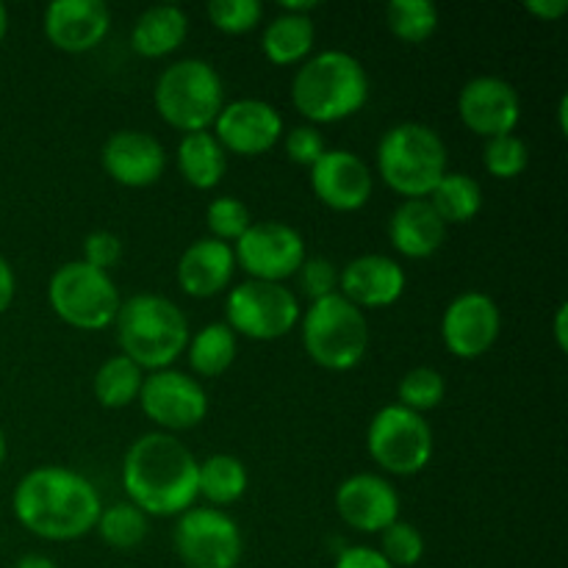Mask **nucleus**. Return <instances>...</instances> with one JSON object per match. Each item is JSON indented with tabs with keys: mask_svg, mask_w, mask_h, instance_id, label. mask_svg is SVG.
I'll use <instances>...</instances> for the list:
<instances>
[{
	"mask_svg": "<svg viewBox=\"0 0 568 568\" xmlns=\"http://www.w3.org/2000/svg\"><path fill=\"white\" fill-rule=\"evenodd\" d=\"M183 355L197 377H220L236 364L239 336L225 322H209L189 338Z\"/></svg>",
	"mask_w": 568,
	"mask_h": 568,
	"instance_id": "obj_28",
	"label": "nucleus"
},
{
	"mask_svg": "<svg viewBox=\"0 0 568 568\" xmlns=\"http://www.w3.org/2000/svg\"><path fill=\"white\" fill-rule=\"evenodd\" d=\"M366 453L392 477H414L430 466L436 433L416 410L392 403L383 405L366 427Z\"/></svg>",
	"mask_w": 568,
	"mask_h": 568,
	"instance_id": "obj_9",
	"label": "nucleus"
},
{
	"mask_svg": "<svg viewBox=\"0 0 568 568\" xmlns=\"http://www.w3.org/2000/svg\"><path fill=\"white\" fill-rule=\"evenodd\" d=\"M386 26L403 42L422 44L438 31V9L430 0H392L386 6Z\"/></svg>",
	"mask_w": 568,
	"mask_h": 568,
	"instance_id": "obj_32",
	"label": "nucleus"
},
{
	"mask_svg": "<svg viewBox=\"0 0 568 568\" xmlns=\"http://www.w3.org/2000/svg\"><path fill=\"white\" fill-rule=\"evenodd\" d=\"M316 0H281V3H277V9L281 11H286V14H305V17H311V11L316 9Z\"/></svg>",
	"mask_w": 568,
	"mask_h": 568,
	"instance_id": "obj_45",
	"label": "nucleus"
},
{
	"mask_svg": "<svg viewBox=\"0 0 568 568\" xmlns=\"http://www.w3.org/2000/svg\"><path fill=\"white\" fill-rule=\"evenodd\" d=\"M369 100V72L353 53L327 48L308 55L292 78V103L308 125H333L358 114Z\"/></svg>",
	"mask_w": 568,
	"mask_h": 568,
	"instance_id": "obj_3",
	"label": "nucleus"
},
{
	"mask_svg": "<svg viewBox=\"0 0 568 568\" xmlns=\"http://www.w3.org/2000/svg\"><path fill=\"white\" fill-rule=\"evenodd\" d=\"M144 375H148V372H144L142 366L133 364L131 358H125L122 353L111 355V358H105L103 364L98 366V372H94V399H98L103 408L111 410L128 408V405H133L139 399Z\"/></svg>",
	"mask_w": 568,
	"mask_h": 568,
	"instance_id": "obj_30",
	"label": "nucleus"
},
{
	"mask_svg": "<svg viewBox=\"0 0 568 568\" xmlns=\"http://www.w3.org/2000/svg\"><path fill=\"white\" fill-rule=\"evenodd\" d=\"M136 403L161 433H172V436L192 430L209 416V394L203 383L172 366L144 375Z\"/></svg>",
	"mask_w": 568,
	"mask_h": 568,
	"instance_id": "obj_13",
	"label": "nucleus"
},
{
	"mask_svg": "<svg viewBox=\"0 0 568 568\" xmlns=\"http://www.w3.org/2000/svg\"><path fill=\"white\" fill-rule=\"evenodd\" d=\"M44 37L61 53H89L111 31V9L103 0H53L44 9Z\"/></svg>",
	"mask_w": 568,
	"mask_h": 568,
	"instance_id": "obj_21",
	"label": "nucleus"
},
{
	"mask_svg": "<svg viewBox=\"0 0 568 568\" xmlns=\"http://www.w3.org/2000/svg\"><path fill=\"white\" fill-rule=\"evenodd\" d=\"M14 294H17L14 270H11L9 261L0 255V314H6V311L11 308V303H14Z\"/></svg>",
	"mask_w": 568,
	"mask_h": 568,
	"instance_id": "obj_43",
	"label": "nucleus"
},
{
	"mask_svg": "<svg viewBox=\"0 0 568 568\" xmlns=\"http://www.w3.org/2000/svg\"><path fill=\"white\" fill-rule=\"evenodd\" d=\"M447 225L430 200H403L388 216V242L399 255L410 261H425L442 250Z\"/></svg>",
	"mask_w": 568,
	"mask_h": 568,
	"instance_id": "obj_23",
	"label": "nucleus"
},
{
	"mask_svg": "<svg viewBox=\"0 0 568 568\" xmlns=\"http://www.w3.org/2000/svg\"><path fill=\"white\" fill-rule=\"evenodd\" d=\"M205 14H209L211 26L220 28L222 33H247L264 17V3L261 0H211L205 6Z\"/></svg>",
	"mask_w": 568,
	"mask_h": 568,
	"instance_id": "obj_37",
	"label": "nucleus"
},
{
	"mask_svg": "<svg viewBox=\"0 0 568 568\" xmlns=\"http://www.w3.org/2000/svg\"><path fill=\"white\" fill-rule=\"evenodd\" d=\"M14 568H59L53 558H48V555H37V552H28L22 555L20 560H17Z\"/></svg>",
	"mask_w": 568,
	"mask_h": 568,
	"instance_id": "obj_46",
	"label": "nucleus"
},
{
	"mask_svg": "<svg viewBox=\"0 0 568 568\" xmlns=\"http://www.w3.org/2000/svg\"><path fill=\"white\" fill-rule=\"evenodd\" d=\"M303 305L286 283L242 281L227 288L225 325L253 342H275L300 325Z\"/></svg>",
	"mask_w": 568,
	"mask_h": 568,
	"instance_id": "obj_10",
	"label": "nucleus"
},
{
	"mask_svg": "<svg viewBox=\"0 0 568 568\" xmlns=\"http://www.w3.org/2000/svg\"><path fill=\"white\" fill-rule=\"evenodd\" d=\"M314 20L305 14H286V11L272 17L264 26V33H261V50H264L266 61L277 67L303 64L311 50H314Z\"/></svg>",
	"mask_w": 568,
	"mask_h": 568,
	"instance_id": "obj_26",
	"label": "nucleus"
},
{
	"mask_svg": "<svg viewBox=\"0 0 568 568\" xmlns=\"http://www.w3.org/2000/svg\"><path fill=\"white\" fill-rule=\"evenodd\" d=\"M197 464L192 449L172 433H144L122 458L128 503L144 516H181L197 503Z\"/></svg>",
	"mask_w": 568,
	"mask_h": 568,
	"instance_id": "obj_2",
	"label": "nucleus"
},
{
	"mask_svg": "<svg viewBox=\"0 0 568 568\" xmlns=\"http://www.w3.org/2000/svg\"><path fill=\"white\" fill-rule=\"evenodd\" d=\"M48 303L64 325L75 331H103L114 325L122 305V292L109 272L78 261H67L50 275Z\"/></svg>",
	"mask_w": 568,
	"mask_h": 568,
	"instance_id": "obj_8",
	"label": "nucleus"
},
{
	"mask_svg": "<svg viewBox=\"0 0 568 568\" xmlns=\"http://www.w3.org/2000/svg\"><path fill=\"white\" fill-rule=\"evenodd\" d=\"M247 466L236 455L216 453L197 464V497H203L209 508H231L247 494Z\"/></svg>",
	"mask_w": 568,
	"mask_h": 568,
	"instance_id": "obj_27",
	"label": "nucleus"
},
{
	"mask_svg": "<svg viewBox=\"0 0 568 568\" xmlns=\"http://www.w3.org/2000/svg\"><path fill=\"white\" fill-rule=\"evenodd\" d=\"M100 164L105 175L125 189H148L161 181L166 170V150L153 133L125 128L103 142Z\"/></svg>",
	"mask_w": 568,
	"mask_h": 568,
	"instance_id": "obj_19",
	"label": "nucleus"
},
{
	"mask_svg": "<svg viewBox=\"0 0 568 568\" xmlns=\"http://www.w3.org/2000/svg\"><path fill=\"white\" fill-rule=\"evenodd\" d=\"M405 286H408V275L392 255L366 253L338 270V294L364 314L397 303L405 294Z\"/></svg>",
	"mask_w": 568,
	"mask_h": 568,
	"instance_id": "obj_20",
	"label": "nucleus"
},
{
	"mask_svg": "<svg viewBox=\"0 0 568 568\" xmlns=\"http://www.w3.org/2000/svg\"><path fill=\"white\" fill-rule=\"evenodd\" d=\"M377 178L403 200L430 197L449 166L447 144L425 122H397L377 142Z\"/></svg>",
	"mask_w": 568,
	"mask_h": 568,
	"instance_id": "obj_5",
	"label": "nucleus"
},
{
	"mask_svg": "<svg viewBox=\"0 0 568 568\" xmlns=\"http://www.w3.org/2000/svg\"><path fill=\"white\" fill-rule=\"evenodd\" d=\"M444 397H447V381L433 366H414L397 383V405L416 410L422 416L427 410L438 408Z\"/></svg>",
	"mask_w": 568,
	"mask_h": 568,
	"instance_id": "obj_33",
	"label": "nucleus"
},
{
	"mask_svg": "<svg viewBox=\"0 0 568 568\" xmlns=\"http://www.w3.org/2000/svg\"><path fill=\"white\" fill-rule=\"evenodd\" d=\"M11 510L42 541L67 544L89 536L103 510L98 488L70 466H37L17 483Z\"/></svg>",
	"mask_w": 568,
	"mask_h": 568,
	"instance_id": "obj_1",
	"label": "nucleus"
},
{
	"mask_svg": "<svg viewBox=\"0 0 568 568\" xmlns=\"http://www.w3.org/2000/svg\"><path fill=\"white\" fill-rule=\"evenodd\" d=\"M253 222L255 220L247 205L239 197H231V194L211 200L209 209H205V227H209V236L216 239V242L236 244Z\"/></svg>",
	"mask_w": 568,
	"mask_h": 568,
	"instance_id": "obj_34",
	"label": "nucleus"
},
{
	"mask_svg": "<svg viewBox=\"0 0 568 568\" xmlns=\"http://www.w3.org/2000/svg\"><path fill=\"white\" fill-rule=\"evenodd\" d=\"M225 153L264 155L283 139V116L270 100L239 98L222 105L220 116L211 125Z\"/></svg>",
	"mask_w": 568,
	"mask_h": 568,
	"instance_id": "obj_15",
	"label": "nucleus"
},
{
	"mask_svg": "<svg viewBox=\"0 0 568 568\" xmlns=\"http://www.w3.org/2000/svg\"><path fill=\"white\" fill-rule=\"evenodd\" d=\"M503 333V311L486 292H460L442 314V342L449 355L475 361L497 344Z\"/></svg>",
	"mask_w": 568,
	"mask_h": 568,
	"instance_id": "obj_14",
	"label": "nucleus"
},
{
	"mask_svg": "<svg viewBox=\"0 0 568 568\" xmlns=\"http://www.w3.org/2000/svg\"><path fill=\"white\" fill-rule=\"evenodd\" d=\"M381 555L394 568H414L425 558V536L408 521H394L381 532Z\"/></svg>",
	"mask_w": 568,
	"mask_h": 568,
	"instance_id": "obj_36",
	"label": "nucleus"
},
{
	"mask_svg": "<svg viewBox=\"0 0 568 568\" xmlns=\"http://www.w3.org/2000/svg\"><path fill=\"white\" fill-rule=\"evenodd\" d=\"M568 98H560V103H558V128H560V133H566L568 131Z\"/></svg>",
	"mask_w": 568,
	"mask_h": 568,
	"instance_id": "obj_47",
	"label": "nucleus"
},
{
	"mask_svg": "<svg viewBox=\"0 0 568 568\" xmlns=\"http://www.w3.org/2000/svg\"><path fill=\"white\" fill-rule=\"evenodd\" d=\"M308 172L316 200L338 214L361 211L375 192V172L353 150L327 148Z\"/></svg>",
	"mask_w": 568,
	"mask_h": 568,
	"instance_id": "obj_17",
	"label": "nucleus"
},
{
	"mask_svg": "<svg viewBox=\"0 0 568 568\" xmlns=\"http://www.w3.org/2000/svg\"><path fill=\"white\" fill-rule=\"evenodd\" d=\"M6 33H9V9L0 3V44H3Z\"/></svg>",
	"mask_w": 568,
	"mask_h": 568,
	"instance_id": "obj_48",
	"label": "nucleus"
},
{
	"mask_svg": "<svg viewBox=\"0 0 568 568\" xmlns=\"http://www.w3.org/2000/svg\"><path fill=\"white\" fill-rule=\"evenodd\" d=\"M427 200L447 227L466 225L483 211V186L469 172H447Z\"/></svg>",
	"mask_w": 568,
	"mask_h": 568,
	"instance_id": "obj_29",
	"label": "nucleus"
},
{
	"mask_svg": "<svg viewBox=\"0 0 568 568\" xmlns=\"http://www.w3.org/2000/svg\"><path fill=\"white\" fill-rule=\"evenodd\" d=\"M283 150H286L288 161L297 166H314L322 159V153L327 150L325 136L316 125H294L292 131L283 133Z\"/></svg>",
	"mask_w": 568,
	"mask_h": 568,
	"instance_id": "obj_39",
	"label": "nucleus"
},
{
	"mask_svg": "<svg viewBox=\"0 0 568 568\" xmlns=\"http://www.w3.org/2000/svg\"><path fill=\"white\" fill-rule=\"evenodd\" d=\"M175 552L186 568H236L242 564V527L227 510L194 505L178 516Z\"/></svg>",
	"mask_w": 568,
	"mask_h": 568,
	"instance_id": "obj_11",
	"label": "nucleus"
},
{
	"mask_svg": "<svg viewBox=\"0 0 568 568\" xmlns=\"http://www.w3.org/2000/svg\"><path fill=\"white\" fill-rule=\"evenodd\" d=\"M153 103L161 120L181 133L211 131L225 105V83L205 59H181L164 67L155 81Z\"/></svg>",
	"mask_w": 568,
	"mask_h": 568,
	"instance_id": "obj_6",
	"label": "nucleus"
},
{
	"mask_svg": "<svg viewBox=\"0 0 568 568\" xmlns=\"http://www.w3.org/2000/svg\"><path fill=\"white\" fill-rule=\"evenodd\" d=\"M236 266L250 281L286 283L297 275L303 261L308 258L305 236L294 225L281 220H261L247 227L242 239L233 244Z\"/></svg>",
	"mask_w": 568,
	"mask_h": 568,
	"instance_id": "obj_12",
	"label": "nucleus"
},
{
	"mask_svg": "<svg viewBox=\"0 0 568 568\" xmlns=\"http://www.w3.org/2000/svg\"><path fill=\"white\" fill-rule=\"evenodd\" d=\"M527 164H530V148L521 136L508 133V136L486 139L483 166H486L488 175L499 178V181H510V178H519L527 170Z\"/></svg>",
	"mask_w": 568,
	"mask_h": 568,
	"instance_id": "obj_35",
	"label": "nucleus"
},
{
	"mask_svg": "<svg viewBox=\"0 0 568 568\" xmlns=\"http://www.w3.org/2000/svg\"><path fill=\"white\" fill-rule=\"evenodd\" d=\"M300 336L308 358L327 372H349L369 353V320L342 294H331L300 316Z\"/></svg>",
	"mask_w": 568,
	"mask_h": 568,
	"instance_id": "obj_7",
	"label": "nucleus"
},
{
	"mask_svg": "<svg viewBox=\"0 0 568 568\" xmlns=\"http://www.w3.org/2000/svg\"><path fill=\"white\" fill-rule=\"evenodd\" d=\"M111 327L116 333L120 353L144 372L170 369L186 353L192 338V327L181 305L164 294L150 292L122 300Z\"/></svg>",
	"mask_w": 568,
	"mask_h": 568,
	"instance_id": "obj_4",
	"label": "nucleus"
},
{
	"mask_svg": "<svg viewBox=\"0 0 568 568\" xmlns=\"http://www.w3.org/2000/svg\"><path fill=\"white\" fill-rule=\"evenodd\" d=\"M3 460H6V436L3 430H0V466H3Z\"/></svg>",
	"mask_w": 568,
	"mask_h": 568,
	"instance_id": "obj_49",
	"label": "nucleus"
},
{
	"mask_svg": "<svg viewBox=\"0 0 568 568\" xmlns=\"http://www.w3.org/2000/svg\"><path fill=\"white\" fill-rule=\"evenodd\" d=\"M294 277H297V292L303 294V297H308V303H316V300L338 294V266L333 264L331 258L308 255Z\"/></svg>",
	"mask_w": 568,
	"mask_h": 568,
	"instance_id": "obj_38",
	"label": "nucleus"
},
{
	"mask_svg": "<svg viewBox=\"0 0 568 568\" xmlns=\"http://www.w3.org/2000/svg\"><path fill=\"white\" fill-rule=\"evenodd\" d=\"M333 568H394L381 555V549L366 547V544H355V547H344L338 552Z\"/></svg>",
	"mask_w": 568,
	"mask_h": 568,
	"instance_id": "obj_41",
	"label": "nucleus"
},
{
	"mask_svg": "<svg viewBox=\"0 0 568 568\" xmlns=\"http://www.w3.org/2000/svg\"><path fill=\"white\" fill-rule=\"evenodd\" d=\"M236 270L239 266L236 255H233V244L203 236L183 250L175 266V277L183 294L209 300L233 286Z\"/></svg>",
	"mask_w": 568,
	"mask_h": 568,
	"instance_id": "obj_22",
	"label": "nucleus"
},
{
	"mask_svg": "<svg viewBox=\"0 0 568 568\" xmlns=\"http://www.w3.org/2000/svg\"><path fill=\"white\" fill-rule=\"evenodd\" d=\"M525 9L530 11V14H536L538 20H560V17L568 11V0H527Z\"/></svg>",
	"mask_w": 568,
	"mask_h": 568,
	"instance_id": "obj_42",
	"label": "nucleus"
},
{
	"mask_svg": "<svg viewBox=\"0 0 568 568\" xmlns=\"http://www.w3.org/2000/svg\"><path fill=\"white\" fill-rule=\"evenodd\" d=\"M148 530L150 519L128 499L105 505L98 516V525H94V532L103 538V544H109L111 549H122V552L136 549L148 538Z\"/></svg>",
	"mask_w": 568,
	"mask_h": 568,
	"instance_id": "obj_31",
	"label": "nucleus"
},
{
	"mask_svg": "<svg viewBox=\"0 0 568 568\" xmlns=\"http://www.w3.org/2000/svg\"><path fill=\"white\" fill-rule=\"evenodd\" d=\"M552 331H555V342H558V349H566L568 347V305L566 303H560L558 311H555Z\"/></svg>",
	"mask_w": 568,
	"mask_h": 568,
	"instance_id": "obj_44",
	"label": "nucleus"
},
{
	"mask_svg": "<svg viewBox=\"0 0 568 568\" xmlns=\"http://www.w3.org/2000/svg\"><path fill=\"white\" fill-rule=\"evenodd\" d=\"M458 116L477 136H508L521 122V98L505 78L475 75L458 92Z\"/></svg>",
	"mask_w": 568,
	"mask_h": 568,
	"instance_id": "obj_16",
	"label": "nucleus"
},
{
	"mask_svg": "<svg viewBox=\"0 0 568 568\" xmlns=\"http://www.w3.org/2000/svg\"><path fill=\"white\" fill-rule=\"evenodd\" d=\"M189 37V14L175 3H159L144 9L133 20L131 48L142 59H164L175 53Z\"/></svg>",
	"mask_w": 568,
	"mask_h": 568,
	"instance_id": "obj_24",
	"label": "nucleus"
},
{
	"mask_svg": "<svg viewBox=\"0 0 568 568\" xmlns=\"http://www.w3.org/2000/svg\"><path fill=\"white\" fill-rule=\"evenodd\" d=\"M175 164L183 181L197 192H209L222 183L227 172V153L211 131L183 133L175 150Z\"/></svg>",
	"mask_w": 568,
	"mask_h": 568,
	"instance_id": "obj_25",
	"label": "nucleus"
},
{
	"mask_svg": "<svg viewBox=\"0 0 568 568\" xmlns=\"http://www.w3.org/2000/svg\"><path fill=\"white\" fill-rule=\"evenodd\" d=\"M399 510H403V503L388 477L375 475V471H358L338 483L336 514L355 532L381 536L386 527L399 521Z\"/></svg>",
	"mask_w": 568,
	"mask_h": 568,
	"instance_id": "obj_18",
	"label": "nucleus"
},
{
	"mask_svg": "<svg viewBox=\"0 0 568 568\" xmlns=\"http://www.w3.org/2000/svg\"><path fill=\"white\" fill-rule=\"evenodd\" d=\"M122 255H125V244H122V239L116 236L114 231H103V227H100V231H92L83 239L81 261L94 266V270L109 272L111 275V270L120 264Z\"/></svg>",
	"mask_w": 568,
	"mask_h": 568,
	"instance_id": "obj_40",
	"label": "nucleus"
}]
</instances>
